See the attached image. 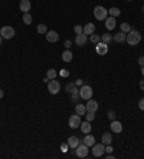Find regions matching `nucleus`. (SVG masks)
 Wrapping results in <instances>:
<instances>
[{
    "label": "nucleus",
    "mask_w": 144,
    "mask_h": 159,
    "mask_svg": "<svg viewBox=\"0 0 144 159\" xmlns=\"http://www.w3.org/2000/svg\"><path fill=\"white\" fill-rule=\"evenodd\" d=\"M87 42H88V36H87L85 33L77 34V37H75V43H77V46L82 47V46H85V44H87Z\"/></svg>",
    "instance_id": "9b49d317"
},
{
    "label": "nucleus",
    "mask_w": 144,
    "mask_h": 159,
    "mask_svg": "<svg viewBox=\"0 0 144 159\" xmlns=\"http://www.w3.org/2000/svg\"><path fill=\"white\" fill-rule=\"evenodd\" d=\"M85 108H87V112H97L98 110V103H97V100L89 99L88 103L85 105Z\"/></svg>",
    "instance_id": "ddd939ff"
},
{
    "label": "nucleus",
    "mask_w": 144,
    "mask_h": 159,
    "mask_svg": "<svg viewBox=\"0 0 144 159\" xmlns=\"http://www.w3.org/2000/svg\"><path fill=\"white\" fill-rule=\"evenodd\" d=\"M68 125H69V128L71 129H77V128H79V125H81V116L78 115H72L71 118H69V121H68Z\"/></svg>",
    "instance_id": "6e6552de"
},
{
    "label": "nucleus",
    "mask_w": 144,
    "mask_h": 159,
    "mask_svg": "<svg viewBox=\"0 0 144 159\" xmlns=\"http://www.w3.org/2000/svg\"><path fill=\"white\" fill-rule=\"evenodd\" d=\"M67 142H68V145H69V148L77 149V146L81 143V141H79V138H77V136H69Z\"/></svg>",
    "instance_id": "2eb2a0df"
},
{
    "label": "nucleus",
    "mask_w": 144,
    "mask_h": 159,
    "mask_svg": "<svg viewBox=\"0 0 144 159\" xmlns=\"http://www.w3.org/2000/svg\"><path fill=\"white\" fill-rule=\"evenodd\" d=\"M59 75H61L62 77H68V76H69V72H68L67 69H61V72H59Z\"/></svg>",
    "instance_id": "f704fd0d"
},
{
    "label": "nucleus",
    "mask_w": 144,
    "mask_h": 159,
    "mask_svg": "<svg viewBox=\"0 0 144 159\" xmlns=\"http://www.w3.org/2000/svg\"><path fill=\"white\" fill-rule=\"evenodd\" d=\"M48 92H49L50 95L59 93V92H61V85H59V82L55 80V79H50L49 83H48Z\"/></svg>",
    "instance_id": "20e7f679"
},
{
    "label": "nucleus",
    "mask_w": 144,
    "mask_h": 159,
    "mask_svg": "<svg viewBox=\"0 0 144 159\" xmlns=\"http://www.w3.org/2000/svg\"><path fill=\"white\" fill-rule=\"evenodd\" d=\"M125 42H127L130 46H137V44L141 42V33L137 32V30H134V29H131V30L127 33Z\"/></svg>",
    "instance_id": "f257e3e1"
},
{
    "label": "nucleus",
    "mask_w": 144,
    "mask_h": 159,
    "mask_svg": "<svg viewBox=\"0 0 144 159\" xmlns=\"http://www.w3.org/2000/svg\"><path fill=\"white\" fill-rule=\"evenodd\" d=\"M95 50H97V55L104 56L108 53V44L104 43V42H100V43L95 44Z\"/></svg>",
    "instance_id": "1a4fd4ad"
},
{
    "label": "nucleus",
    "mask_w": 144,
    "mask_h": 159,
    "mask_svg": "<svg viewBox=\"0 0 144 159\" xmlns=\"http://www.w3.org/2000/svg\"><path fill=\"white\" fill-rule=\"evenodd\" d=\"M112 158H114V155H111V154L107 155V159H112Z\"/></svg>",
    "instance_id": "a18cd8bd"
},
{
    "label": "nucleus",
    "mask_w": 144,
    "mask_h": 159,
    "mask_svg": "<svg viewBox=\"0 0 144 159\" xmlns=\"http://www.w3.org/2000/svg\"><path fill=\"white\" fill-rule=\"evenodd\" d=\"M112 40V34H110V33H104L102 36H101V42H104V43L110 44V42Z\"/></svg>",
    "instance_id": "393cba45"
},
{
    "label": "nucleus",
    "mask_w": 144,
    "mask_h": 159,
    "mask_svg": "<svg viewBox=\"0 0 144 159\" xmlns=\"http://www.w3.org/2000/svg\"><path fill=\"white\" fill-rule=\"evenodd\" d=\"M105 154V145L104 143H94L92 145V155L95 158H100Z\"/></svg>",
    "instance_id": "423d86ee"
},
{
    "label": "nucleus",
    "mask_w": 144,
    "mask_h": 159,
    "mask_svg": "<svg viewBox=\"0 0 144 159\" xmlns=\"http://www.w3.org/2000/svg\"><path fill=\"white\" fill-rule=\"evenodd\" d=\"M45 37H46V40H48L49 43H56V42L59 40V34H58L55 30H48L46 34H45Z\"/></svg>",
    "instance_id": "9d476101"
},
{
    "label": "nucleus",
    "mask_w": 144,
    "mask_h": 159,
    "mask_svg": "<svg viewBox=\"0 0 144 159\" xmlns=\"http://www.w3.org/2000/svg\"><path fill=\"white\" fill-rule=\"evenodd\" d=\"M32 16L29 15V13H23V23L25 24H32Z\"/></svg>",
    "instance_id": "cd10ccee"
},
{
    "label": "nucleus",
    "mask_w": 144,
    "mask_h": 159,
    "mask_svg": "<svg viewBox=\"0 0 144 159\" xmlns=\"http://www.w3.org/2000/svg\"><path fill=\"white\" fill-rule=\"evenodd\" d=\"M111 131L112 132H115V133H120V132H122V125H121V122H118V121H114L111 122Z\"/></svg>",
    "instance_id": "f3484780"
},
{
    "label": "nucleus",
    "mask_w": 144,
    "mask_h": 159,
    "mask_svg": "<svg viewBox=\"0 0 144 159\" xmlns=\"http://www.w3.org/2000/svg\"><path fill=\"white\" fill-rule=\"evenodd\" d=\"M94 16L97 20H105L107 16H108V10L102 6H95L94 9Z\"/></svg>",
    "instance_id": "7ed1b4c3"
},
{
    "label": "nucleus",
    "mask_w": 144,
    "mask_h": 159,
    "mask_svg": "<svg viewBox=\"0 0 144 159\" xmlns=\"http://www.w3.org/2000/svg\"><path fill=\"white\" fill-rule=\"evenodd\" d=\"M82 142L85 143L87 146H92V145L95 143V138L92 136V135H89V133H87V136L84 138V141H82Z\"/></svg>",
    "instance_id": "5701e85b"
},
{
    "label": "nucleus",
    "mask_w": 144,
    "mask_h": 159,
    "mask_svg": "<svg viewBox=\"0 0 144 159\" xmlns=\"http://www.w3.org/2000/svg\"><path fill=\"white\" fill-rule=\"evenodd\" d=\"M120 28H121V32H124V33H128L131 29H133L130 24H128V23H121V26H120Z\"/></svg>",
    "instance_id": "c756f323"
},
{
    "label": "nucleus",
    "mask_w": 144,
    "mask_h": 159,
    "mask_svg": "<svg viewBox=\"0 0 144 159\" xmlns=\"http://www.w3.org/2000/svg\"><path fill=\"white\" fill-rule=\"evenodd\" d=\"M79 98H81V96H79V93H78V95H72V100H74L75 103H78V100H79Z\"/></svg>",
    "instance_id": "4c0bfd02"
},
{
    "label": "nucleus",
    "mask_w": 144,
    "mask_h": 159,
    "mask_svg": "<svg viewBox=\"0 0 144 159\" xmlns=\"http://www.w3.org/2000/svg\"><path fill=\"white\" fill-rule=\"evenodd\" d=\"M19 7H20V10H22L23 13H29L30 7H32V5H30V0H20V5H19Z\"/></svg>",
    "instance_id": "4468645a"
},
{
    "label": "nucleus",
    "mask_w": 144,
    "mask_h": 159,
    "mask_svg": "<svg viewBox=\"0 0 144 159\" xmlns=\"http://www.w3.org/2000/svg\"><path fill=\"white\" fill-rule=\"evenodd\" d=\"M104 22H105L104 24H105V29H107V30H112V29H115V24H117V23H115V17H112V16H111V17H107Z\"/></svg>",
    "instance_id": "f8f14e48"
},
{
    "label": "nucleus",
    "mask_w": 144,
    "mask_h": 159,
    "mask_svg": "<svg viewBox=\"0 0 144 159\" xmlns=\"http://www.w3.org/2000/svg\"><path fill=\"white\" fill-rule=\"evenodd\" d=\"M3 96H5V92H3V90H2V89H0V99L3 98Z\"/></svg>",
    "instance_id": "c03bdc74"
},
{
    "label": "nucleus",
    "mask_w": 144,
    "mask_h": 159,
    "mask_svg": "<svg viewBox=\"0 0 144 159\" xmlns=\"http://www.w3.org/2000/svg\"><path fill=\"white\" fill-rule=\"evenodd\" d=\"M0 36L3 39H12L15 37V29L12 28V26H3V28L0 29Z\"/></svg>",
    "instance_id": "39448f33"
},
{
    "label": "nucleus",
    "mask_w": 144,
    "mask_h": 159,
    "mask_svg": "<svg viewBox=\"0 0 144 159\" xmlns=\"http://www.w3.org/2000/svg\"><path fill=\"white\" fill-rule=\"evenodd\" d=\"M56 76H58V72L55 69H48V72H46V77L48 79H55Z\"/></svg>",
    "instance_id": "bb28decb"
},
{
    "label": "nucleus",
    "mask_w": 144,
    "mask_h": 159,
    "mask_svg": "<svg viewBox=\"0 0 144 159\" xmlns=\"http://www.w3.org/2000/svg\"><path fill=\"white\" fill-rule=\"evenodd\" d=\"M101 141H102V143H104V145H111V142H112V135H111V133H108V132H105V133H102Z\"/></svg>",
    "instance_id": "412c9836"
},
{
    "label": "nucleus",
    "mask_w": 144,
    "mask_h": 159,
    "mask_svg": "<svg viewBox=\"0 0 144 159\" xmlns=\"http://www.w3.org/2000/svg\"><path fill=\"white\" fill-rule=\"evenodd\" d=\"M84 33L87 34V36H91L92 33H95V24L94 23H87L85 26H84Z\"/></svg>",
    "instance_id": "a211bd4d"
},
{
    "label": "nucleus",
    "mask_w": 144,
    "mask_h": 159,
    "mask_svg": "<svg viewBox=\"0 0 144 159\" xmlns=\"http://www.w3.org/2000/svg\"><path fill=\"white\" fill-rule=\"evenodd\" d=\"M143 11H144V6H143Z\"/></svg>",
    "instance_id": "09e8293b"
},
{
    "label": "nucleus",
    "mask_w": 144,
    "mask_h": 159,
    "mask_svg": "<svg viewBox=\"0 0 144 159\" xmlns=\"http://www.w3.org/2000/svg\"><path fill=\"white\" fill-rule=\"evenodd\" d=\"M85 118H87L88 122H92L95 119V112H87V113H85Z\"/></svg>",
    "instance_id": "2f4dec72"
},
{
    "label": "nucleus",
    "mask_w": 144,
    "mask_h": 159,
    "mask_svg": "<svg viewBox=\"0 0 144 159\" xmlns=\"http://www.w3.org/2000/svg\"><path fill=\"white\" fill-rule=\"evenodd\" d=\"M112 151H114V148H112L111 145H105V152L107 154H112Z\"/></svg>",
    "instance_id": "e433bc0d"
},
{
    "label": "nucleus",
    "mask_w": 144,
    "mask_h": 159,
    "mask_svg": "<svg viewBox=\"0 0 144 159\" xmlns=\"http://www.w3.org/2000/svg\"><path fill=\"white\" fill-rule=\"evenodd\" d=\"M67 92L71 95H78L79 93V89L77 88V83H68L67 85Z\"/></svg>",
    "instance_id": "6ab92c4d"
},
{
    "label": "nucleus",
    "mask_w": 144,
    "mask_h": 159,
    "mask_svg": "<svg viewBox=\"0 0 144 159\" xmlns=\"http://www.w3.org/2000/svg\"><path fill=\"white\" fill-rule=\"evenodd\" d=\"M108 13H110L112 17H118L120 15H121V11H120V9H118V7H111L110 10H108Z\"/></svg>",
    "instance_id": "a878e982"
},
{
    "label": "nucleus",
    "mask_w": 144,
    "mask_h": 159,
    "mask_svg": "<svg viewBox=\"0 0 144 159\" xmlns=\"http://www.w3.org/2000/svg\"><path fill=\"white\" fill-rule=\"evenodd\" d=\"M75 83H77V86H82V85H84L82 79H77V82H75Z\"/></svg>",
    "instance_id": "79ce46f5"
},
{
    "label": "nucleus",
    "mask_w": 144,
    "mask_h": 159,
    "mask_svg": "<svg viewBox=\"0 0 144 159\" xmlns=\"http://www.w3.org/2000/svg\"><path fill=\"white\" fill-rule=\"evenodd\" d=\"M38 33H40V34H46V32H48V28L45 26V24H38Z\"/></svg>",
    "instance_id": "7c9ffc66"
},
{
    "label": "nucleus",
    "mask_w": 144,
    "mask_h": 159,
    "mask_svg": "<svg viewBox=\"0 0 144 159\" xmlns=\"http://www.w3.org/2000/svg\"><path fill=\"white\" fill-rule=\"evenodd\" d=\"M75 112H77L79 116H84L85 113H87V108H85V105L78 103L77 106H75Z\"/></svg>",
    "instance_id": "4be33fe9"
},
{
    "label": "nucleus",
    "mask_w": 144,
    "mask_h": 159,
    "mask_svg": "<svg viewBox=\"0 0 144 159\" xmlns=\"http://www.w3.org/2000/svg\"><path fill=\"white\" fill-rule=\"evenodd\" d=\"M128 2H133V0H128Z\"/></svg>",
    "instance_id": "8fccbe9b"
},
{
    "label": "nucleus",
    "mask_w": 144,
    "mask_h": 159,
    "mask_svg": "<svg viewBox=\"0 0 144 159\" xmlns=\"http://www.w3.org/2000/svg\"><path fill=\"white\" fill-rule=\"evenodd\" d=\"M2 40H3V37H2V36H0V44H2Z\"/></svg>",
    "instance_id": "de8ad7c7"
},
{
    "label": "nucleus",
    "mask_w": 144,
    "mask_h": 159,
    "mask_svg": "<svg viewBox=\"0 0 144 159\" xmlns=\"http://www.w3.org/2000/svg\"><path fill=\"white\" fill-rule=\"evenodd\" d=\"M72 57H74V55H72V52H71L69 49H67L65 52H63V53H62V60L67 62V63L72 60Z\"/></svg>",
    "instance_id": "b1692460"
},
{
    "label": "nucleus",
    "mask_w": 144,
    "mask_h": 159,
    "mask_svg": "<svg viewBox=\"0 0 144 159\" xmlns=\"http://www.w3.org/2000/svg\"><path fill=\"white\" fill-rule=\"evenodd\" d=\"M71 44H72L71 40H67V42H65V47H67V49H69V47H71Z\"/></svg>",
    "instance_id": "a19ab883"
},
{
    "label": "nucleus",
    "mask_w": 144,
    "mask_h": 159,
    "mask_svg": "<svg viewBox=\"0 0 144 159\" xmlns=\"http://www.w3.org/2000/svg\"><path fill=\"white\" fill-rule=\"evenodd\" d=\"M141 75H143V77H144V66H141Z\"/></svg>",
    "instance_id": "49530a36"
},
{
    "label": "nucleus",
    "mask_w": 144,
    "mask_h": 159,
    "mask_svg": "<svg viewBox=\"0 0 144 159\" xmlns=\"http://www.w3.org/2000/svg\"><path fill=\"white\" fill-rule=\"evenodd\" d=\"M139 108H140V110H143L144 112V99H141L139 102Z\"/></svg>",
    "instance_id": "58836bf2"
},
{
    "label": "nucleus",
    "mask_w": 144,
    "mask_h": 159,
    "mask_svg": "<svg viewBox=\"0 0 144 159\" xmlns=\"http://www.w3.org/2000/svg\"><path fill=\"white\" fill-rule=\"evenodd\" d=\"M68 149H69V145H68V142L67 143H62V145H61V151L63 152V154H67Z\"/></svg>",
    "instance_id": "72a5a7b5"
},
{
    "label": "nucleus",
    "mask_w": 144,
    "mask_h": 159,
    "mask_svg": "<svg viewBox=\"0 0 144 159\" xmlns=\"http://www.w3.org/2000/svg\"><path fill=\"white\" fill-rule=\"evenodd\" d=\"M89 146H87L84 142H81L79 145L77 146V156L78 158H87L88 156V152H89Z\"/></svg>",
    "instance_id": "0eeeda50"
},
{
    "label": "nucleus",
    "mask_w": 144,
    "mask_h": 159,
    "mask_svg": "<svg viewBox=\"0 0 144 159\" xmlns=\"http://www.w3.org/2000/svg\"><path fill=\"white\" fill-rule=\"evenodd\" d=\"M137 62H139V65H140V66H144V56H140L139 60H137Z\"/></svg>",
    "instance_id": "ea45409f"
},
{
    "label": "nucleus",
    "mask_w": 144,
    "mask_h": 159,
    "mask_svg": "<svg viewBox=\"0 0 144 159\" xmlns=\"http://www.w3.org/2000/svg\"><path fill=\"white\" fill-rule=\"evenodd\" d=\"M79 128H81V131H82V133H89L91 132V122H88V121H85V122H81V125H79Z\"/></svg>",
    "instance_id": "aec40b11"
},
{
    "label": "nucleus",
    "mask_w": 144,
    "mask_h": 159,
    "mask_svg": "<svg viewBox=\"0 0 144 159\" xmlns=\"http://www.w3.org/2000/svg\"><path fill=\"white\" fill-rule=\"evenodd\" d=\"M92 88L91 86H88V85H82L81 86V89H79V96H81V99H84V100H89V99L92 98Z\"/></svg>",
    "instance_id": "f03ea898"
},
{
    "label": "nucleus",
    "mask_w": 144,
    "mask_h": 159,
    "mask_svg": "<svg viewBox=\"0 0 144 159\" xmlns=\"http://www.w3.org/2000/svg\"><path fill=\"white\" fill-rule=\"evenodd\" d=\"M125 39H127V33H124V32H120V33H117V34L112 36V40L117 42V43H122V42H125Z\"/></svg>",
    "instance_id": "dca6fc26"
},
{
    "label": "nucleus",
    "mask_w": 144,
    "mask_h": 159,
    "mask_svg": "<svg viewBox=\"0 0 144 159\" xmlns=\"http://www.w3.org/2000/svg\"><path fill=\"white\" fill-rule=\"evenodd\" d=\"M140 89L144 90V79H143V80H140Z\"/></svg>",
    "instance_id": "37998d69"
},
{
    "label": "nucleus",
    "mask_w": 144,
    "mask_h": 159,
    "mask_svg": "<svg viewBox=\"0 0 144 159\" xmlns=\"http://www.w3.org/2000/svg\"><path fill=\"white\" fill-rule=\"evenodd\" d=\"M89 40H91V42H92V43H100L101 42V36H98V34H95V33H92V34H91V36H89Z\"/></svg>",
    "instance_id": "c85d7f7f"
},
{
    "label": "nucleus",
    "mask_w": 144,
    "mask_h": 159,
    "mask_svg": "<svg viewBox=\"0 0 144 159\" xmlns=\"http://www.w3.org/2000/svg\"><path fill=\"white\" fill-rule=\"evenodd\" d=\"M74 30H75V33H77V34H81V33H84V28L81 26V24H77V26L74 28Z\"/></svg>",
    "instance_id": "473e14b6"
},
{
    "label": "nucleus",
    "mask_w": 144,
    "mask_h": 159,
    "mask_svg": "<svg viewBox=\"0 0 144 159\" xmlns=\"http://www.w3.org/2000/svg\"><path fill=\"white\" fill-rule=\"evenodd\" d=\"M108 118H110L111 121H114V119H115V112H114V110H110V112H108Z\"/></svg>",
    "instance_id": "c9c22d12"
}]
</instances>
